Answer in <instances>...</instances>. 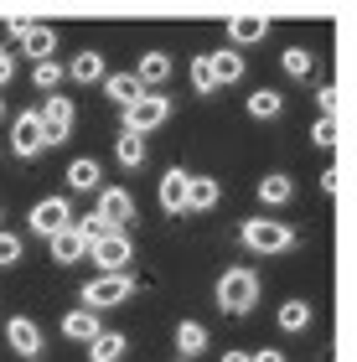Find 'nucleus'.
I'll list each match as a JSON object with an SVG mask.
<instances>
[{
  "mask_svg": "<svg viewBox=\"0 0 357 362\" xmlns=\"http://www.w3.org/2000/svg\"><path fill=\"white\" fill-rule=\"evenodd\" d=\"M218 305L228 310V316H249L259 305V274L249 264H233L218 274Z\"/></svg>",
  "mask_w": 357,
  "mask_h": 362,
  "instance_id": "obj_1",
  "label": "nucleus"
},
{
  "mask_svg": "<svg viewBox=\"0 0 357 362\" xmlns=\"http://www.w3.org/2000/svg\"><path fill=\"white\" fill-rule=\"evenodd\" d=\"M238 243L249 254H290L295 249V228L274 223V218H249V223H238Z\"/></svg>",
  "mask_w": 357,
  "mask_h": 362,
  "instance_id": "obj_2",
  "label": "nucleus"
},
{
  "mask_svg": "<svg viewBox=\"0 0 357 362\" xmlns=\"http://www.w3.org/2000/svg\"><path fill=\"white\" fill-rule=\"evenodd\" d=\"M129 295H135V279L129 274H93L83 290H78V300H83V310H109V305H124Z\"/></svg>",
  "mask_w": 357,
  "mask_h": 362,
  "instance_id": "obj_3",
  "label": "nucleus"
},
{
  "mask_svg": "<svg viewBox=\"0 0 357 362\" xmlns=\"http://www.w3.org/2000/svg\"><path fill=\"white\" fill-rule=\"evenodd\" d=\"M119 119H124V135H151V129H160L171 119V98L166 93H145L129 109H119Z\"/></svg>",
  "mask_w": 357,
  "mask_h": 362,
  "instance_id": "obj_4",
  "label": "nucleus"
},
{
  "mask_svg": "<svg viewBox=\"0 0 357 362\" xmlns=\"http://www.w3.org/2000/svg\"><path fill=\"white\" fill-rule=\"evenodd\" d=\"M26 228H31L37 238H52V233H62V228H73V207H68V197H42V202L31 207Z\"/></svg>",
  "mask_w": 357,
  "mask_h": 362,
  "instance_id": "obj_5",
  "label": "nucleus"
},
{
  "mask_svg": "<svg viewBox=\"0 0 357 362\" xmlns=\"http://www.w3.org/2000/svg\"><path fill=\"white\" fill-rule=\"evenodd\" d=\"M88 259L99 264V274H124V264L135 259V243L124 233H104L99 243H88Z\"/></svg>",
  "mask_w": 357,
  "mask_h": 362,
  "instance_id": "obj_6",
  "label": "nucleus"
},
{
  "mask_svg": "<svg viewBox=\"0 0 357 362\" xmlns=\"http://www.w3.org/2000/svg\"><path fill=\"white\" fill-rule=\"evenodd\" d=\"M37 119H42V135H47V145H62V140L73 135V119H78V114H73V98L52 93V98H47V104L37 109Z\"/></svg>",
  "mask_w": 357,
  "mask_h": 362,
  "instance_id": "obj_7",
  "label": "nucleus"
},
{
  "mask_svg": "<svg viewBox=\"0 0 357 362\" xmlns=\"http://www.w3.org/2000/svg\"><path fill=\"white\" fill-rule=\"evenodd\" d=\"M109 233H124V223H135V197L119 192V187H104L99 192V212H93Z\"/></svg>",
  "mask_w": 357,
  "mask_h": 362,
  "instance_id": "obj_8",
  "label": "nucleus"
},
{
  "mask_svg": "<svg viewBox=\"0 0 357 362\" xmlns=\"http://www.w3.org/2000/svg\"><path fill=\"white\" fill-rule=\"evenodd\" d=\"M11 151L31 160V156H42L47 151V135H42V119H37V109H26V114H16V124H11Z\"/></svg>",
  "mask_w": 357,
  "mask_h": 362,
  "instance_id": "obj_9",
  "label": "nucleus"
},
{
  "mask_svg": "<svg viewBox=\"0 0 357 362\" xmlns=\"http://www.w3.org/2000/svg\"><path fill=\"white\" fill-rule=\"evenodd\" d=\"M6 347L16 352V357H42V326L31 321V316H11L6 321Z\"/></svg>",
  "mask_w": 357,
  "mask_h": 362,
  "instance_id": "obj_10",
  "label": "nucleus"
},
{
  "mask_svg": "<svg viewBox=\"0 0 357 362\" xmlns=\"http://www.w3.org/2000/svg\"><path fill=\"white\" fill-rule=\"evenodd\" d=\"M11 37L26 47V57H37V62H52V52H57V31H52V26H26V21H16Z\"/></svg>",
  "mask_w": 357,
  "mask_h": 362,
  "instance_id": "obj_11",
  "label": "nucleus"
},
{
  "mask_svg": "<svg viewBox=\"0 0 357 362\" xmlns=\"http://www.w3.org/2000/svg\"><path fill=\"white\" fill-rule=\"evenodd\" d=\"M62 73H68L73 83H104V78H109V62H104V52H93V47H88V52H78Z\"/></svg>",
  "mask_w": 357,
  "mask_h": 362,
  "instance_id": "obj_12",
  "label": "nucleus"
},
{
  "mask_svg": "<svg viewBox=\"0 0 357 362\" xmlns=\"http://www.w3.org/2000/svg\"><path fill=\"white\" fill-rule=\"evenodd\" d=\"M254 192H259V202H264V207H285L290 197H295V181H290L285 171H269V176L254 181Z\"/></svg>",
  "mask_w": 357,
  "mask_h": 362,
  "instance_id": "obj_13",
  "label": "nucleus"
},
{
  "mask_svg": "<svg viewBox=\"0 0 357 362\" xmlns=\"http://www.w3.org/2000/svg\"><path fill=\"white\" fill-rule=\"evenodd\" d=\"M135 78H140L145 93H156V88L171 78V57H166V52H145V57L135 62Z\"/></svg>",
  "mask_w": 357,
  "mask_h": 362,
  "instance_id": "obj_14",
  "label": "nucleus"
},
{
  "mask_svg": "<svg viewBox=\"0 0 357 362\" xmlns=\"http://www.w3.org/2000/svg\"><path fill=\"white\" fill-rule=\"evenodd\" d=\"M68 187L73 192H104V166L93 156H78L73 166H68Z\"/></svg>",
  "mask_w": 357,
  "mask_h": 362,
  "instance_id": "obj_15",
  "label": "nucleus"
},
{
  "mask_svg": "<svg viewBox=\"0 0 357 362\" xmlns=\"http://www.w3.org/2000/svg\"><path fill=\"white\" fill-rule=\"evenodd\" d=\"M218 176H187V212H207V207H218Z\"/></svg>",
  "mask_w": 357,
  "mask_h": 362,
  "instance_id": "obj_16",
  "label": "nucleus"
},
{
  "mask_svg": "<svg viewBox=\"0 0 357 362\" xmlns=\"http://www.w3.org/2000/svg\"><path fill=\"white\" fill-rule=\"evenodd\" d=\"M99 332H104V326H99V316H93V310H83V305L62 316V337H68V341H83V347H88V341L99 337Z\"/></svg>",
  "mask_w": 357,
  "mask_h": 362,
  "instance_id": "obj_17",
  "label": "nucleus"
},
{
  "mask_svg": "<svg viewBox=\"0 0 357 362\" xmlns=\"http://www.w3.org/2000/svg\"><path fill=\"white\" fill-rule=\"evenodd\" d=\"M47 243H52V259H57V264H78V259H88V243H83L78 228H62V233H52Z\"/></svg>",
  "mask_w": 357,
  "mask_h": 362,
  "instance_id": "obj_18",
  "label": "nucleus"
},
{
  "mask_svg": "<svg viewBox=\"0 0 357 362\" xmlns=\"http://www.w3.org/2000/svg\"><path fill=\"white\" fill-rule=\"evenodd\" d=\"M228 37H233V52H238V47H254V42L269 37V21H264V16H233Z\"/></svg>",
  "mask_w": 357,
  "mask_h": 362,
  "instance_id": "obj_19",
  "label": "nucleus"
},
{
  "mask_svg": "<svg viewBox=\"0 0 357 362\" xmlns=\"http://www.w3.org/2000/svg\"><path fill=\"white\" fill-rule=\"evenodd\" d=\"M187 176L192 171H182V166H171L160 176V207L166 212H187Z\"/></svg>",
  "mask_w": 357,
  "mask_h": 362,
  "instance_id": "obj_20",
  "label": "nucleus"
},
{
  "mask_svg": "<svg viewBox=\"0 0 357 362\" xmlns=\"http://www.w3.org/2000/svg\"><path fill=\"white\" fill-rule=\"evenodd\" d=\"M104 93L115 98L119 109H129L135 98H145V88H140V78H135V73H109V78H104Z\"/></svg>",
  "mask_w": 357,
  "mask_h": 362,
  "instance_id": "obj_21",
  "label": "nucleus"
},
{
  "mask_svg": "<svg viewBox=\"0 0 357 362\" xmlns=\"http://www.w3.org/2000/svg\"><path fill=\"white\" fill-rule=\"evenodd\" d=\"M176 347H182V362L202 357L207 352V326L202 321H182V326H176Z\"/></svg>",
  "mask_w": 357,
  "mask_h": 362,
  "instance_id": "obj_22",
  "label": "nucleus"
},
{
  "mask_svg": "<svg viewBox=\"0 0 357 362\" xmlns=\"http://www.w3.org/2000/svg\"><path fill=\"white\" fill-rule=\"evenodd\" d=\"M243 109L254 114V119H280V109H285V98L274 93V88H254L249 98H243Z\"/></svg>",
  "mask_w": 357,
  "mask_h": 362,
  "instance_id": "obj_23",
  "label": "nucleus"
},
{
  "mask_svg": "<svg viewBox=\"0 0 357 362\" xmlns=\"http://www.w3.org/2000/svg\"><path fill=\"white\" fill-rule=\"evenodd\" d=\"M124 357V332H99L88 341V362H119Z\"/></svg>",
  "mask_w": 357,
  "mask_h": 362,
  "instance_id": "obj_24",
  "label": "nucleus"
},
{
  "mask_svg": "<svg viewBox=\"0 0 357 362\" xmlns=\"http://www.w3.org/2000/svg\"><path fill=\"white\" fill-rule=\"evenodd\" d=\"M207 57H213V78H218V88H223V83H238V78H243V57L233 52V47H223V52H207Z\"/></svg>",
  "mask_w": 357,
  "mask_h": 362,
  "instance_id": "obj_25",
  "label": "nucleus"
},
{
  "mask_svg": "<svg viewBox=\"0 0 357 362\" xmlns=\"http://www.w3.org/2000/svg\"><path fill=\"white\" fill-rule=\"evenodd\" d=\"M274 321H280V332H305V326H311V305L305 300H285Z\"/></svg>",
  "mask_w": 357,
  "mask_h": 362,
  "instance_id": "obj_26",
  "label": "nucleus"
},
{
  "mask_svg": "<svg viewBox=\"0 0 357 362\" xmlns=\"http://www.w3.org/2000/svg\"><path fill=\"white\" fill-rule=\"evenodd\" d=\"M115 160H119V166H129V171L145 166V140H140V135H119V140H115Z\"/></svg>",
  "mask_w": 357,
  "mask_h": 362,
  "instance_id": "obj_27",
  "label": "nucleus"
},
{
  "mask_svg": "<svg viewBox=\"0 0 357 362\" xmlns=\"http://www.w3.org/2000/svg\"><path fill=\"white\" fill-rule=\"evenodd\" d=\"M192 88L197 93H218V78H213V57H192Z\"/></svg>",
  "mask_w": 357,
  "mask_h": 362,
  "instance_id": "obj_28",
  "label": "nucleus"
},
{
  "mask_svg": "<svg viewBox=\"0 0 357 362\" xmlns=\"http://www.w3.org/2000/svg\"><path fill=\"white\" fill-rule=\"evenodd\" d=\"M62 62H37V68H31V83H37L42 93H57V83H62Z\"/></svg>",
  "mask_w": 357,
  "mask_h": 362,
  "instance_id": "obj_29",
  "label": "nucleus"
},
{
  "mask_svg": "<svg viewBox=\"0 0 357 362\" xmlns=\"http://www.w3.org/2000/svg\"><path fill=\"white\" fill-rule=\"evenodd\" d=\"M311 62H316V57L305 52V47H290V52L280 57V68H285L290 78H305V73H311Z\"/></svg>",
  "mask_w": 357,
  "mask_h": 362,
  "instance_id": "obj_30",
  "label": "nucleus"
},
{
  "mask_svg": "<svg viewBox=\"0 0 357 362\" xmlns=\"http://www.w3.org/2000/svg\"><path fill=\"white\" fill-rule=\"evenodd\" d=\"M21 254H26L21 238H16V233H0V269H16V264H21Z\"/></svg>",
  "mask_w": 357,
  "mask_h": 362,
  "instance_id": "obj_31",
  "label": "nucleus"
},
{
  "mask_svg": "<svg viewBox=\"0 0 357 362\" xmlns=\"http://www.w3.org/2000/svg\"><path fill=\"white\" fill-rule=\"evenodd\" d=\"M316 104H321V119H336V83H321Z\"/></svg>",
  "mask_w": 357,
  "mask_h": 362,
  "instance_id": "obj_32",
  "label": "nucleus"
},
{
  "mask_svg": "<svg viewBox=\"0 0 357 362\" xmlns=\"http://www.w3.org/2000/svg\"><path fill=\"white\" fill-rule=\"evenodd\" d=\"M311 140L321 145V151H332V145H336V119H316V129H311Z\"/></svg>",
  "mask_w": 357,
  "mask_h": 362,
  "instance_id": "obj_33",
  "label": "nucleus"
},
{
  "mask_svg": "<svg viewBox=\"0 0 357 362\" xmlns=\"http://www.w3.org/2000/svg\"><path fill=\"white\" fill-rule=\"evenodd\" d=\"M11 78H16V57L0 47V83H11Z\"/></svg>",
  "mask_w": 357,
  "mask_h": 362,
  "instance_id": "obj_34",
  "label": "nucleus"
},
{
  "mask_svg": "<svg viewBox=\"0 0 357 362\" xmlns=\"http://www.w3.org/2000/svg\"><path fill=\"white\" fill-rule=\"evenodd\" d=\"M249 362H285V352L280 347H259V352H249Z\"/></svg>",
  "mask_w": 357,
  "mask_h": 362,
  "instance_id": "obj_35",
  "label": "nucleus"
},
{
  "mask_svg": "<svg viewBox=\"0 0 357 362\" xmlns=\"http://www.w3.org/2000/svg\"><path fill=\"white\" fill-rule=\"evenodd\" d=\"M336 181H342V176H336V166H327V171H321V192L332 197V192H336Z\"/></svg>",
  "mask_w": 357,
  "mask_h": 362,
  "instance_id": "obj_36",
  "label": "nucleus"
},
{
  "mask_svg": "<svg viewBox=\"0 0 357 362\" xmlns=\"http://www.w3.org/2000/svg\"><path fill=\"white\" fill-rule=\"evenodd\" d=\"M223 362H249V352H228V357H223Z\"/></svg>",
  "mask_w": 357,
  "mask_h": 362,
  "instance_id": "obj_37",
  "label": "nucleus"
},
{
  "mask_svg": "<svg viewBox=\"0 0 357 362\" xmlns=\"http://www.w3.org/2000/svg\"><path fill=\"white\" fill-rule=\"evenodd\" d=\"M0 119H6V104H0Z\"/></svg>",
  "mask_w": 357,
  "mask_h": 362,
  "instance_id": "obj_38",
  "label": "nucleus"
},
{
  "mask_svg": "<svg viewBox=\"0 0 357 362\" xmlns=\"http://www.w3.org/2000/svg\"><path fill=\"white\" fill-rule=\"evenodd\" d=\"M176 362H182V357H176Z\"/></svg>",
  "mask_w": 357,
  "mask_h": 362,
  "instance_id": "obj_39",
  "label": "nucleus"
}]
</instances>
